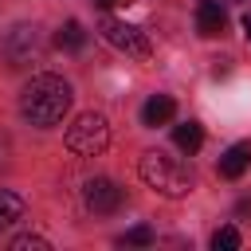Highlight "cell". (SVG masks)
<instances>
[{"label": "cell", "mask_w": 251, "mask_h": 251, "mask_svg": "<svg viewBox=\"0 0 251 251\" xmlns=\"http://www.w3.org/2000/svg\"><path fill=\"white\" fill-rule=\"evenodd\" d=\"M243 35H247V39H251V12H247V16H243Z\"/></svg>", "instance_id": "17"}, {"label": "cell", "mask_w": 251, "mask_h": 251, "mask_svg": "<svg viewBox=\"0 0 251 251\" xmlns=\"http://www.w3.org/2000/svg\"><path fill=\"white\" fill-rule=\"evenodd\" d=\"M173 118H176V102H173L169 94H153V98L141 106V122L153 126V129H157V126H169Z\"/></svg>", "instance_id": "9"}, {"label": "cell", "mask_w": 251, "mask_h": 251, "mask_svg": "<svg viewBox=\"0 0 251 251\" xmlns=\"http://www.w3.org/2000/svg\"><path fill=\"white\" fill-rule=\"evenodd\" d=\"M16 220H24V200L8 188H0V227H12Z\"/></svg>", "instance_id": "12"}, {"label": "cell", "mask_w": 251, "mask_h": 251, "mask_svg": "<svg viewBox=\"0 0 251 251\" xmlns=\"http://www.w3.org/2000/svg\"><path fill=\"white\" fill-rule=\"evenodd\" d=\"M55 47H63V51H82V47H86V27H82L78 20H67V24L59 27V35H55Z\"/></svg>", "instance_id": "10"}, {"label": "cell", "mask_w": 251, "mask_h": 251, "mask_svg": "<svg viewBox=\"0 0 251 251\" xmlns=\"http://www.w3.org/2000/svg\"><path fill=\"white\" fill-rule=\"evenodd\" d=\"M51 243L47 239H39V235H16L12 239V251H47Z\"/></svg>", "instance_id": "15"}, {"label": "cell", "mask_w": 251, "mask_h": 251, "mask_svg": "<svg viewBox=\"0 0 251 251\" xmlns=\"http://www.w3.org/2000/svg\"><path fill=\"white\" fill-rule=\"evenodd\" d=\"M224 27H227L224 4H220V0H200V4H196V31L212 39V35H220Z\"/></svg>", "instance_id": "7"}, {"label": "cell", "mask_w": 251, "mask_h": 251, "mask_svg": "<svg viewBox=\"0 0 251 251\" xmlns=\"http://www.w3.org/2000/svg\"><path fill=\"white\" fill-rule=\"evenodd\" d=\"M251 169V141H235L224 157H220V176L224 180H239Z\"/></svg>", "instance_id": "8"}, {"label": "cell", "mask_w": 251, "mask_h": 251, "mask_svg": "<svg viewBox=\"0 0 251 251\" xmlns=\"http://www.w3.org/2000/svg\"><path fill=\"white\" fill-rule=\"evenodd\" d=\"M173 141H176L184 153H196V149L204 145V129H200V122H180V126L173 129Z\"/></svg>", "instance_id": "11"}, {"label": "cell", "mask_w": 251, "mask_h": 251, "mask_svg": "<svg viewBox=\"0 0 251 251\" xmlns=\"http://www.w3.org/2000/svg\"><path fill=\"white\" fill-rule=\"evenodd\" d=\"M122 200H126V192H122L110 176H94V180H86V188H82V204H86L94 216H110V212H118Z\"/></svg>", "instance_id": "6"}, {"label": "cell", "mask_w": 251, "mask_h": 251, "mask_svg": "<svg viewBox=\"0 0 251 251\" xmlns=\"http://www.w3.org/2000/svg\"><path fill=\"white\" fill-rule=\"evenodd\" d=\"M20 110L31 126H59L71 110V86L59 75H35L24 94H20Z\"/></svg>", "instance_id": "1"}, {"label": "cell", "mask_w": 251, "mask_h": 251, "mask_svg": "<svg viewBox=\"0 0 251 251\" xmlns=\"http://www.w3.org/2000/svg\"><path fill=\"white\" fill-rule=\"evenodd\" d=\"M141 180L149 184V188H157L161 196H184L188 188H192V173H188V165L180 161V157H169L165 149H149L145 157H141Z\"/></svg>", "instance_id": "2"}, {"label": "cell", "mask_w": 251, "mask_h": 251, "mask_svg": "<svg viewBox=\"0 0 251 251\" xmlns=\"http://www.w3.org/2000/svg\"><path fill=\"white\" fill-rule=\"evenodd\" d=\"M98 8H118V4H129V0H94Z\"/></svg>", "instance_id": "16"}, {"label": "cell", "mask_w": 251, "mask_h": 251, "mask_svg": "<svg viewBox=\"0 0 251 251\" xmlns=\"http://www.w3.org/2000/svg\"><path fill=\"white\" fill-rule=\"evenodd\" d=\"M239 243H243V235H239V227H235V224H224V227L212 235V247H216V251H235Z\"/></svg>", "instance_id": "13"}, {"label": "cell", "mask_w": 251, "mask_h": 251, "mask_svg": "<svg viewBox=\"0 0 251 251\" xmlns=\"http://www.w3.org/2000/svg\"><path fill=\"white\" fill-rule=\"evenodd\" d=\"M35 55H39V31H35L31 24H16V27L8 31V39H4V59H8V67H27Z\"/></svg>", "instance_id": "5"}, {"label": "cell", "mask_w": 251, "mask_h": 251, "mask_svg": "<svg viewBox=\"0 0 251 251\" xmlns=\"http://www.w3.org/2000/svg\"><path fill=\"white\" fill-rule=\"evenodd\" d=\"M98 31H102V39L110 43V47H118V51H126V55H133V59H149V51H153V43H149V35L141 31V27H133V24H122V20H102L98 24Z\"/></svg>", "instance_id": "4"}, {"label": "cell", "mask_w": 251, "mask_h": 251, "mask_svg": "<svg viewBox=\"0 0 251 251\" xmlns=\"http://www.w3.org/2000/svg\"><path fill=\"white\" fill-rule=\"evenodd\" d=\"M122 243H126V247H149V243H153V227L137 224V227H129V231L122 235Z\"/></svg>", "instance_id": "14"}, {"label": "cell", "mask_w": 251, "mask_h": 251, "mask_svg": "<svg viewBox=\"0 0 251 251\" xmlns=\"http://www.w3.org/2000/svg\"><path fill=\"white\" fill-rule=\"evenodd\" d=\"M110 145V122L102 114H78L71 126H67V149L75 157H98L102 149Z\"/></svg>", "instance_id": "3"}]
</instances>
